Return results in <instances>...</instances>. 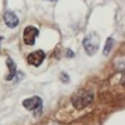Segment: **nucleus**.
<instances>
[{
  "label": "nucleus",
  "instance_id": "obj_1",
  "mask_svg": "<svg viewBox=\"0 0 125 125\" xmlns=\"http://www.w3.org/2000/svg\"><path fill=\"white\" fill-rule=\"evenodd\" d=\"M93 98L94 95L92 92H89L87 90H79L72 96L71 102L76 109H82L92 102Z\"/></svg>",
  "mask_w": 125,
  "mask_h": 125
},
{
  "label": "nucleus",
  "instance_id": "obj_2",
  "mask_svg": "<svg viewBox=\"0 0 125 125\" xmlns=\"http://www.w3.org/2000/svg\"><path fill=\"white\" fill-rule=\"evenodd\" d=\"M99 44H100V39L96 34H90V35L86 36L83 40L84 49L89 56L94 55L98 51Z\"/></svg>",
  "mask_w": 125,
  "mask_h": 125
},
{
  "label": "nucleus",
  "instance_id": "obj_3",
  "mask_svg": "<svg viewBox=\"0 0 125 125\" xmlns=\"http://www.w3.org/2000/svg\"><path fill=\"white\" fill-rule=\"evenodd\" d=\"M22 105L29 111H34L35 115H38L41 113L42 109V100L41 98L34 96L31 98H28L22 102Z\"/></svg>",
  "mask_w": 125,
  "mask_h": 125
},
{
  "label": "nucleus",
  "instance_id": "obj_4",
  "mask_svg": "<svg viewBox=\"0 0 125 125\" xmlns=\"http://www.w3.org/2000/svg\"><path fill=\"white\" fill-rule=\"evenodd\" d=\"M38 34H39V31L37 28H35L34 26H31V25L26 26L22 33L23 42L26 45H33L35 42V38Z\"/></svg>",
  "mask_w": 125,
  "mask_h": 125
},
{
  "label": "nucleus",
  "instance_id": "obj_5",
  "mask_svg": "<svg viewBox=\"0 0 125 125\" xmlns=\"http://www.w3.org/2000/svg\"><path fill=\"white\" fill-rule=\"evenodd\" d=\"M45 59V53L42 51V50H37V51H34L32 53H30L28 56H27V62L29 64H32V65H35V66H38L42 63V62L44 61Z\"/></svg>",
  "mask_w": 125,
  "mask_h": 125
},
{
  "label": "nucleus",
  "instance_id": "obj_6",
  "mask_svg": "<svg viewBox=\"0 0 125 125\" xmlns=\"http://www.w3.org/2000/svg\"><path fill=\"white\" fill-rule=\"evenodd\" d=\"M4 21H5V23H6L9 27H11V28L16 27V26L18 25V23H19V19H18V17H17L13 12H11V11H7V12L4 14Z\"/></svg>",
  "mask_w": 125,
  "mask_h": 125
},
{
  "label": "nucleus",
  "instance_id": "obj_7",
  "mask_svg": "<svg viewBox=\"0 0 125 125\" xmlns=\"http://www.w3.org/2000/svg\"><path fill=\"white\" fill-rule=\"evenodd\" d=\"M7 65H8V67H9V69H10V74L6 77V80H12V79L14 78V76L16 75L17 66H16L15 62H13V60L10 59V58L7 60Z\"/></svg>",
  "mask_w": 125,
  "mask_h": 125
},
{
  "label": "nucleus",
  "instance_id": "obj_8",
  "mask_svg": "<svg viewBox=\"0 0 125 125\" xmlns=\"http://www.w3.org/2000/svg\"><path fill=\"white\" fill-rule=\"evenodd\" d=\"M112 46H113V39L112 38H107L106 42H105V45H104V55H107L110 52Z\"/></svg>",
  "mask_w": 125,
  "mask_h": 125
},
{
  "label": "nucleus",
  "instance_id": "obj_9",
  "mask_svg": "<svg viewBox=\"0 0 125 125\" xmlns=\"http://www.w3.org/2000/svg\"><path fill=\"white\" fill-rule=\"evenodd\" d=\"M62 76H63V78L62 77L61 79H62V81H63V82H67L69 79H68V76L65 74V73H62Z\"/></svg>",
  "mask_w": 125,
  "mask_h": 125
},
{
  "label": "nucleus",
  "instance_id": "obj_10",
  "mask_svg": "<svg viewBox=\"0 0 125 125\" xmlns=\"http://www.w3.org/2000/svg\"><path fill=\"white\" fill-rule=\"evenodd\" d=\"M49 1H57V0H49Z\"/></svg>",
  "mask_w": 125,
  "mask_h": 125
}]
</instances>
